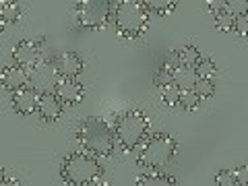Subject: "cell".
Masks as SVG:
<instances>
[{
	"label": "cell",
	"instance_id": "obj_1",
	"mask_svg": "<svg viewBox=\"0 0 248 186\" xmlns=\"http://www.w3.org/2000/svg\"><path fill=\"white\" fill-rule=\"evenodd\" d=\"M102 157L89 151L68 153L60 164V178L68 186H91L104 184V166Z\"/></svg>",
	"mask_w": 248,
	"mask_h": 186
},
{
	"label": "cell",
	"instance_id": "obj_2",
	"mask_svg": "<svg viewBox=\"0 0 248 186\" xmlns=\"http://www.w3.org/2000/svg\"><path fill=\"white\" fill-rule=\"evenodd\" d=\"M75 139L85 151H89L97 157H110L116 147V133L114 124L99 118V116H89L77 126Z\"/></svg>",
	"mask_w": 248,
	"mask_h": 186
},
{
	"label": "cell",
	"instance_id": "obj_3",
	"mask_svg": "<svg viewBox=\"0 0 248 186\" xmlns=\"http://www.w3.org/2000/svg\"><path fill=\"white\" fill-rule=\"evenodd\" d=\"M151 11L145 0H120L114 2V17L112 23L116 33L124 40H139L149 25Z\"/></svg>",
	"mask_w": 248,
	"mask_h": 186
},
{
	"label": "cell",
	"instance_id": "obj_4",
	"mask_svg": "<svg viewBox=\"0 0 248 186\" xmlns=\"http://www.w3.org/2000/svg\"><path fill=\"white\" fill-rule=\"evenodd\" d=\"M147 130H149V118H147L143 110H139V108L124 110L122 114L116 116V120H114L116 143L126 153L137 149V147H141V143L147 137Z\"/></svg>",
	"mask_w": 248,
	"mask_h": 186
},
{
	"label": "cell",
	"instance_id": "obj_5",
	"mask_svg": "<svg viewBox=\"0 0 248 186\" xmlns=\"http://www.w3.org/2000/svg\"><path fill=\"white\" fill-rule=\"evenodd\" d=\"M178 141L168 133H155L147 141H143L139 151L137 164L145 170H161L176 157Z\"/></svg>",
	"mask_w": 248,
	"mask_h": 186
},
{
	"label": "cell",
	"instance_id": "obj_6",
	"mask_svg": "<svg viewBox=\"0 0 248 186\" xmlns=\"http://www.w3.org/2000/svg\"><path fill=\"white\" fill-rule=\"evenodd\" d=\"M114 17V2L108 0H81L75 4V21L87 29H104Z\"/></svg>",
	"mask_w": 248,
	"mask_h": 186
},
{
	"label": "cell",
	"instance_id": "obj_7",
	"mask_svg": "<svg viewBox=\"0 0 248 186\" xmlns=\"http://www.w3.org/2000/svg\"><path fill=\"white\" fill-rule=\"evenodd\" d=\"M60 79L62 77L58 73L54 58H44L40 64L29 71V87L35 89L40 95H44V93H56Z\"/></svg>",
	"mask_w": 248,
	"mask_h": 186
},
{
	"label": "cell",
	"instance_id": "obj_8",
	"mask_svg": "<svg viewBox=\"0 0 248 186\" xmlns=\"http://www.w3.org/2000/svg\"><path fill=\"white\" fill-rule=\"evenodd\" d=\"M13 60L15 64L25 66L27 71H31L33 66H37L44 60V50H42V42H31V40H23L13 48Z\"/></svg>",
	"mask_w": 248,
	"mask_h": 186
},
{
	"label": "cell",
	"instance_id": "obj_9",
	"mask_svg": "<svg viewBox=\"0 0 248 186\" xmlns=\"http://www.w3.org/2000/svg\"><path fill=\"white\" fill-rule=\"evenodd\" d=\"M40 93H37L35 89H31L29 85L27 87H21L13 93V99H11V106L13 110L21 114V116H29L37 112V104H40Z\"/></svg>",
	"mask_w": 248,
	"mask_h": 186
},
{
	"label": "cell",
	"instance_id": "obj_10",
	"mask_svg": "<svg viewBox=\"0 0 248 186\" xmlns=\"http://www.w3.org/2000/svg\"><path fill=\"white\" fill-rule=\"evenodd\" d=\"M0 83H2V89L15 93L21 87H27L29 85V71L21 64H6L0 73Z\"/></svg>",
	"mask_w": 248,
	"mask_h": 186
},
{
	"label": "cell",
	"instance_id": "obj_11",
	"mask_svg": "<svg viewBox=\"0 0 248 186\" xmlns=\"http://www.w3.org/2000/svg\"><path fill=\"white\" fill-rule=\"evenodd\" d=\"M62 110H64V104H62V99L56 95V93H44V95L40 97V104H37L35 114L42 122L52 124L62 116Z\"/></svg>",
	"mask_w": 248,
	"mask_h": 186
},
{
	"label": "cell",
	"instance_id": "obj_12",
	"mask_svg": "<svg viewBox=\"0 0 248 186\" xmlns=\"http://www.w3.org/2000/svg\"><path fill=\"white\" fill-rule=\"evenodd\" d=\"M54 62H56V68H58L62 79H77L85 68V62L81 60L79 54H75V52L60 54L58 58H54Z\"/></svg>",
	"mask_w": 248,
	"mask_h": 186
},
{
	"label": "cell",
	"instance_id": "obj_13",
	"mask_svg": "<svg viewBox=\"0 0 248 186\" xmlns=\"http://www.w3.org/2000/svg\"><path fill=\"white\" fill-rule=\"evenodd\" d=\"M56 95L64 106H75L85 97V87L77 79H60L56 87Z\"/></svg>",
	"mask_w": 248,
	"mask_h": 186
},
{
	"label": "cell",
	"instance_id": "obj_14",
	"mask_svg": "<svg viewBox=\"0 0 248 186\" xmlns=\"http://www.w3.org/2000/svg\"><path fill=\"white\" fill-rule=\"evenodd\" d=\"M23 15H25V9L21 4L13 2V0H2V4H0V31H6L11 25H15Z\"/></svg>",
	"mask_w": 248,
	"mask_h": 186
},
{
	"label": "cell",
	"instance_id": "obj_15",
	"mask_svg": "<svg viewBox=\"0 0 248 186\" xmlns=\"http://www.w3.org/2000/svg\"><path fill=\"white\" fill-rule=\"evenodd\" d=\"M199 81V77L195 73V66H186L180 64L172 71V83L178 89H195V85Z\"/></svg>",
	"mask_w": 248,
	"mask_h": 186
},
{
	"label": "cell",
	"instance_id": "obj_16",
	"mask_svg": "<svg viewBox=\"0 0 248 186\" xmlns=\"http://www.w3.org/2000/svg\"><path fill=\"white\" fill-rule=\"evenodd\" d=\"M137 184L139 186L141 184L143 186H172V184H176V178L161 172V170H147L145 174L137 178Z\"/></svg>",
	"mask_w": 248,
	"mask_h": 186
},
{
	"label": "cell",
	"instance_id": "obj_17",
	"mask_svg": "<svg viewBox=\"0 0 248 186\" xmlns=\"http://www.w3.org/2000/svg\"><path fill=\"white\" fill-rule=\"evenodd\" d=\"M201 104V97L197 95L195 89H180V93H178V106L182 108V110H197Z\"/></svg>",
	"mask_w": 248,
	"mask_h": 186
},
{
	"label": "cell",
	"instance_id": "obj_18",
	"mask_svg": "<svg viewBox=\"0 0 248 186\" xmlns=\"http://www.w3.org/2000/svg\"><path fill=\"white\" fill-rule=\"evenodd\" d=\"M178 56H180V64H186V66H195L199 58H201V52L197 46L192 44H186L182 50H178Z\"/></svg>",
	"mask_w": 248,
	"mask_h": 186
},
{
	"label": "cell",
	"instance_id": "obj_19",
	"mask_svg": "<svg viewBox=\"0 0 248 186\" xmlns=\"http://www.w3.org/2000/svg\"><path fill=\"white\" fill-rule=\"evenodd\" d=\"M195 73L199 79H211V77L217 73V66H215V62L211 58H203L201 56L199 62L195 64Z\"/></svg>",
	"mask_w": 248,
	"mask_h": 186
},
{
	"label": "cell",
	"instance_id": "obj_20",
	"mask_svg": "<svg viewBox=\"0 0 248 186\" xmlns=\"http://www.w3.org/2000/svg\"><path fill=\"white\" fill-rule=\"evenodd\" d=\"M234 23H236V15L232 13L230 9L228 11H223L219 13L215 17V25L219 31H223V33H228V31H234Z\"/></svg>",
	"mask_w": 248,
	"mask_h": 186
},
{
	"label": "cell",
	"instance_id": "obj_21",
	"mask_svg": "<svg viewBox=\"0 0 248 186\" xmlns=\"http://www.w3.org/2000/svg\"><path fill=\"white\" fill-rule=\"evenodd\" d=\"M147 6L155 15H170L174 13L176 2H172V0H153V2H147Z\"/></svg>",
	"mask_w": 248,
	"mask_h": 186
},
{
	"label": "cell",
	"instance_id": "obj_22",
	"mask_svg": "<svg viewBox=\"0 0 248 186\" xmlns=\"http://www.w3.org/2000/svg\"><path fill=\"white\" fill-rule=\"evenodd\" d=\"M195 91H197V95L201 97V102L207 97H213V93H215V85L211 79H199L197 85H195Z\"/></svg>",
	"mask_w": 248,
	"mask_h": 186
},
{
	"label": "cell",
	"instance_id": "obj_23",
	"mask_svg": "<svg viewBox=\"0 0 248 186\" xmlns=\"http://www.w3.org/2000/svg\"><path fill=\"white\" fill-rule=\"evenodd\" d=\"M178 93H180V89H178L174 83L161 89V99H164V104L168 108H178Z\"/></svg>",
	"mask_w": 248,
	"mask_h": 186
},
{
	"label": "cell",
	"instance_id": "obj_24",
	"mask_svg": "<svg viewBox=\"0 0 248 186\" xmlns=\"http://www.w3.org/2000/svg\"><path fill=\"white\" fill-rule=\"evenodd\" d=\"M153 83L157 85V87H168V85H172V68H168V66H161L155 71L153 75Z\"/></svg>",
	"mask_w": 248,
	"mask_h": 186
},
{
	"label": "cell",
	"instance_id": "obj_25",
	"mask_svg": "<svg viewBox=\"0 0 248 186\" xmlns=\"http://www.w3.org/2000/svg\"><path fill=\"white\" fill-rule=\"evenodd\" d=\"M215 182L219 186H238L236 170H219L217 176H215Z\"/></svg>",
	"mask_w": 248,
	"mask_h": 186
},
{
	"label": "cell",
	"instance_id": "obj_26",
	"mask_svg": "<svg viewBox=\"0 0 248 186\" xmlns=\"http://www.w3.org/2000/svg\"><path fill=\"white\" fill-rule=\"evenodd\" d=\"M234 31H236L238 35H242V37H246V35H248V15H246V13H240V15H236Z\"/></svg>",
	"mask_w": 248,
	"mask_h": 186
},
{
	"label": "cell",
	"instance_id": "obj_27",
	"mask_svg": "<svg viewBox=\"0 0 248 186\" xmlns=\"http://www.w3.org/2000/svg\"><path fill=\"white\" fill-rule=\"evenodd\" d=\"M228 9H230V4L226 2V0H209V2H207V13H213L215 17L219 13L228 11Z\"/></svg>",
	"mask_w": 248,
	"mask_h": 186
},
{
	"label": "cell",
	"instance_id": "obj_28",
	"mask_svg": "<svg viewBox=\"0 0 248 186\" xmlns=\"http://www.w3.org/2000/svg\"><path fill=\"white\" fill-rule=\"evenodd\" d=\"M164 66H168V68H174L176 66H180V56H178V50H174V52H170L168 56H166V62H164Z\"/></svg>",
	"mask_w": 248,
	"mask_h": 186
},
{
	"label": "cell",
	"instance_id": "obj_29",
	"mask_svg": "<svg viewBox=\"0 0 248 186\" xmlns=\"http://www.w3.org/2000/svg\"><path fill=\"white\" fill-rule=\"evenodd\" d=\"M246 174H248V168H246V166H242L240 170H236V180H238L240 186L246 184Z\"/></svg>",
	"mask_w": 248,
	"mask_h": 186
},
{
	"label": "cell",
	"instance_id": "obj_30",
	"mask_svg": "<svg viewBox=\"0 0 248 186\" xmlns=\"http://www.w3.org/2000/svg\"><path fill=\"white\" fill-rule=\"evenodd\" d=\"M2 184H15L17 186L19 180H15V178H9V174H6V170H2Z\"/></svg>",
	"mask_w": 248,
	"mask_h": 186
}]
</instances>
